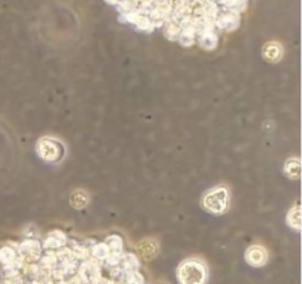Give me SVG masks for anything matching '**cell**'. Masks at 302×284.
<instances>
[{"mask_svg":"<svg viewBox=\"0 0 302 284\" xmlns=\"http://www.w3.org/2000/svg\"><path fill=\"white\" fill-rule=\"evenodd\" d=\"M207 279V267L196 258H189L178 265L177 280L180 284H205Z\"/></svg>","mask_w":302,"mask_h":284,"instance_id":"6da1fadb","label":"cell"},{"mask_svg":"<svg viewBox=\"0 0 302 284\" xmlns=\"http://www.w3.org/2000/svg\"><path fill=\"white\" fill-rule=\"evenodd\" d=\"M202 206L213 215H221L228 209V190L226 187H213L202 198Z\"/></svg>","mask_w":302,"mask_h":284,"instance_id":"7a4b0ae2","label":"cell"},{"mask_svg":"<svg viewBox=\"0 0 302 284\" xmlns=\"http://www.w3.org/2000/svg\"><path fill=\"white\" fill-rule=\"evenodd\" d=\"M36 152L44 162L56 163L64 158L65 147L59 140L53 137H42L36 144Z\"/></svg>","mask_w":302,"mask_h":284,"instance_id":"3957f363","label":"cell"},{"mask_svg":"<svg viewBox=\"0 0 302 284\" xmlns=\"http://www.w3.org/2000/svg\"><path fill=\"white\" fill-rule=\"evenodd\" d=\"M16 250H18V255H19L27 264L40 261L42 253H43L42 243H40L39 240H36V239H27V240H24L22 243L18 244Z\"/></svg>","mask_w":302,"mask_h":284,"instance_id":"277c9868","label":"cell"},{"mask_svg":"<svg viewBox=\"0 0 302 284\" xmlns=\"http://www.w3.org/2000/svg\"><path fill=\"white\" fill-rule=\"evenodd\" d=\"M78 276L81 282H86L87 284H100L103 280L100 265L96 259L83 261V264L78 267Z\"/></svg>","mask_w":302,"mask_h":284,"instance_id":"5b68a950","label":"cell"},{"mask_svg":"<svg viewBox=\"0 0 302 284\" xmlns=\"http://www.w3.org/2000/svg\"><path fill=\"white\" fill-rule=\"evenodd\" d=\"M239 21H240V15L236 10L230 9V10H226V12L217 15L214 25L218 27L220 30H224V31H233L237 28Z\"/></svg>","mask_w":302,"mask_h":284,"instance_id":"8992f818","label":"cell"},{"mask_svg":"<svg viewBox=\"0 0 302 284\" xmlns=\"http://www.w3.org/2000/svg\"><path fill=\"white\" fill-rule=\"evenodd\" d=\"M67 243H68L67 234L62 233L61 230H53V231H50V233L46 236V239H44L43 243H42V247H43L44 250L56 252L58 249L67 246Z\"/></svg>","mask_w":302,"mask_h":284,"instance_id":"52a82bcc","label":"cell"},{"mask_svg":"<svg viewBox=\"0 0 302 284\" xmlns=\"http://www.w3.org/2000/svg\"><path fill=\"white\" fill-rule=\"evenodd\" d=\"M245 259L252 267H262L268 259V253L261 246H251L245 253Z\"/></svg>","mask_w":302,"mask_h":284,"instance_id":"ba28073f","label":"cell"},{"mask_svg":"<svg viewBox=\"0 0 302 284\" xmlns=\"http://www.w3.org/2000/svg\"><path fill=\"white\" fill-rule=\"evenodd\" d=\"M262 56L268 62H279L282 59V56H283V47H282V44L276 43V41L267 43L262 47Z\"/></svg>","mask_w":302,"mask_h":284,"instance_id":"9c48e42d","label":"cell"},{"mask_svg":"<svg viewBox=\"0 0 302 284\" xmlns=\"http://www.w3.org/2000/svg\"><path fill=\"white\" fill-rule=\"evenodd\" d=\"M283 171H285V175L291 180H298L300 178V174H301V162H300V158H289L285 166H283Z\"/></svg>","mask_w":302,"mask_h":284,"instance_id":"30bf717a","label":"cell"},{"mask_svg":"<svg viewBox=\"0 0 302 284\" xmlns=\"http://www.w3.org/2000/svg\"><path fill=\"white\" fill-rule=\"evenodd\" d=\"M286 222L292 230H295V231L301 230V206H300V203H297L294 208L289 209L288 216H286Z\"/></svg>","mask_w":302,"mask_h":284,"instance_id":"8fae6325","label":"cell"},{"mask_svg":"<svg viewBox=\"0 0 302 284\" xmlns=\"http://www.w3.org/2000/svg\"><path fill=\"white\" fill-rule=\"evenodd\" d=\"M18 258V250L13 246H3L0 247V262L3 267H9L13 264V261Z\"/></svg>","mask_w":302,"mask_h":284,"instance_id":"7c38bea8","label":"cell"},{"mask_svg":"<svg viewBox=\"0 0 302 284\" xmlns=\"http://www.w3.org/2000/svg\"><path fill=\"white\" fill-rule=\"evenodd\" d=\"M139 252L143 258L151 259L158 253V243L152 239H146L139 244Z\"/></svg>","mask_w":302,"mask_h":284,"instance_id":"4fadbf2b","label":"cell"},{"mask_svg":"<svg viewBox=\"0 0 302 284\" xmlns=\"http://www.w3.org/2000/svg\"><path fill=\"white\" fill-rule=\"evenodd\" d=\"M70 202L73 205V208H76V209H84L87 205H88V202H90V196L84 190H76L71 195Z\"/></svg>","mask_w":302,"mask_h":284,"instance_id":"5bb4252c","label":"cell"},{"mask_svg":"<svg viewBox=\"0 0 302 284\" xmlns=\"http://www.w3.org/2000/svg\"><path fill=\"white\" fill-rule=\"evenodd\" d=\"M177 40L180 41L181 46H184V47H190L192 44H195V41H196V31H195L193 25L181 28V33H180V36H178Z\"/></svg>","mask_w":302,"mask_h":284,"instance_id":"9a60e30c","label":"cell"},{"mask_svg":"<svg viewBox=\"0 0 302 284\" xmlns=\"http://www.w3.org/2000/svg\"><path fill=\"white\" fill-rule=\"evenodd\" d=\"M199 46L205 50H214L218 44V36H217L214 31H210V33H204L199 36Z\"/></svg>","mask_w":302,"mask_h":284,"instance_id":"2e32d148","label":"cell"},{"mask_svg":"<svg viewBox=\"0 0 302 284\" xmlns=\"http://www.w3.org/2000/svg\"><path fill=\"white\" fill-rule=\"evenodd\" d=\"M109 253H111V252H109V249H108V246L105 244V242H103V243H94L91 246V249H90V255H91L93 259H96L97 262L105 261Z\"/></svg>","mask_w":302,"mask_h":284,"instance_id":"e0dca14e","label":"cell"},{"mask_svg":"<svg viewBox=\"0 0 302 284\" xmlns=\"http://www.w3.org/2000/svg\"><path fill=\"white\" fill-rule=\"evenodd\" d=\"M105 244L108 246L109 252H114V253H123V250H124V240L118 234L108 236L105 240Z\"/></svg>","mask_w":302,"mask_h":284,"instance_id":"ac0fdd59","label":"cell"},{"mask_svg":"<svg viewBox=\"0 0 302 284\" xmlns=\"http://www.w3.org/2000/svg\"><path fill=\"white\" fill-rule=\"evenodd\" d=\"M121 264H123V271H137L140 267L139 258L134 253H123Z\"/></svg>","mask_w":302,"mask_h":284,"instance_id":"d6986e66","label":"cell"},{"mask_svg":"<svg viewBox=\"0 0 302 284\" xmlns=\"http://www.w3.org/2000/svg\"><path fill=\"white\" fill-rule=\"evenodd\" d=\"M71 250H73V258L76 261H87L90 258V249L84 244H78L77 242H71Z\"/></svg>","mask_w":302,"mask_h":284,"instance_id":"ffe728a7","label":"cell"},{"mask_svg":"<svg viewBox=\"0 0 302 284\" xmlns=\"http://www.w3.org/2000/svg\"><path fill=\"white\" fill-rule=\"evenodd\" d=\"M123 280L126 284H145V279L139 271H123Z\"/></svg>","mask_w":302,"mask_h":284,"instance_id":"44dd1931","label":"cell"},{"mask_svg":"<svg viewBox=\"0 0 302 284\" xmlns=\"http://www.w3.org/2000/svg\"><path fill=\"white\" fill-rule=\"evenodd\" d=\"M40 264L42 267L46 270H53L58 264V258H56V253L52 252V250H47V253L40 258Z\"/></svg>","mask_w":302,"mask_h":284,"instance_id":"7402d4cb","label":"cell"},{"mask_svg":"<svg viewBox=\"0 0 302 284\" xmlns=\"http://www.w3.org/2000/svg\"><path fill=\"white\" fill-rule=\"evenodd\" d=\"M180 33H181L180 24H177V22H174V21H170V22L165 25V37H167L168 40H177L178 36H180Z\"/></svg>","mask_w":302,"mask_h":284,"instance_id":"603a6c76","label":"cell"},{"mask_svg":"<svg viewBox=\"0 0 302 284\" xmlns=\"http://www.w3.org/2000/svg\"><path fill=\"white\" fill-rule=\"evenodd\" d=\"M56 258H58V261H67V259H71L73 258V250H71V247L70 246H64V247H61V249H58L56 250Z\"/></svg>","mask_w":302,"mask_h":284,"instance_id":"cb8c5ba5","label":"cell"},{"mask_svg":"<svg viewBox=\"0 0 302 284\" xmlns=\"http://www.w3.org/2000/svg\"><path fill=\"white\" fill-rule=\"evenodd\" d=\"M121 258H123V253H114V252H111L108 255V258L105 259V262L108 264L109 268L111 267H118L121 264Z\"/></svg>","mask_w":302,"mask_h":284,"instance_id":"d4e9b609","label":"cell"},{"mask_svg":"<svg viewBox=\"0 0 302 284\" xmlns=\"http://www.w3.org/2000/svg\"><path fill=\"white\" fill-rule=\"evenodd\" d=\"M106 3H109V4H118L120 3V0H105Z\"/></svg>","mask_w":302,"mask_h":284,"instance_id":"484cf974","label":"cell"}]
</instances>
